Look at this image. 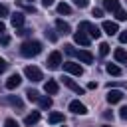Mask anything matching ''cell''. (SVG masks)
Instances as JSON below:
<instances>
[{"label": "cell", "mask_w": 127, "mask_h": 127, "mask_svg": "<svg viewBox=\"0 0 127 127\" xmlns=\"http://www.w3.org/2000/svg\"><path fill=\"white\" fill-rule=\"evenodd\" d=\"M38 105H40L42 109L52 107V97H48V95H40V97H38Z\"/></svg>", "instance_id": "cell-20"}, {"label": "cell", "mask_w": 127, "mask_h": 127, "mask_svg": "<svg viewBox=\"0 0 127 127\" xmlns=\"http://www.w3.org/2000/svg\"><path fill=\"white\" fill-rule=\"evenodd\" d=\"M38 121H40V111H32V113H28V115L24 117V125H26V127L36 125Z\"/></svg>", "instance_id": "cell-13"}, {"label": "cell", "mask_w": 127, "mask_h": 127, "mask_svg": "<svg viewBox=\"0 0 127 127\" xmlns=\"http://www.w3.org/2000/svg\"><path fill=\"white\" fill-rule=\"evenodd\" d=\"M73 40H75V44H79V46H89V42H91V38L85 34V32H75L73 34Z\"/></svg>", "instance_id": "cell-8"}, {"label": "cell", "mask_w": 127, "mask_h": 127, "mask_svg": "<svg viewBox=\"0 0 127 127\" xmlns=\"http://www.w3.org/2000/svg\"><path fill=\"white\" fill-rule=\"evenodd\" d=\"M64 69H65L67 73H73V75H81V73H83V67H81L79 64H75V62H65V64H64Z\"/></svg>", "instance_id": "cell-5"}, {"label": "cell", "mask_w": 127, "mask_h": 127, "mask_svg": "<svg viewBox=\"0 0 127 127\" xmlns=\"http://www.w3.org/2000/svg\"><path fill=\"white\" fill-rule=\"evenodd\" d=\"M46 65H48L50 69H58V67L62 65V54H60V52H52V54L48 56V60H46Z\"/></svg>", "instance_id": "cell-3"}, {"label": "cell", "mask_w": 127, "mask_h": 127, "mask_svg": "<svg viewBox=\"0 0 127 127\" xmlns=\"http://www.w3.org/2000/svg\"><path fill=\"white\" fill-rule=\"evenodd\" d=\"M4 127H18V121H16V119H6Z\"/></svg>", "instance_id": "cell-32"}, {"label": "cell", "mask_w": 127, "mask_h": 127, "mask_svg": "<svg viewBox=\"0 0 127 127\" xmlns=\"http://www.w3.org/2000/svg\"><path fill=\"white\" fill-rule=\"evenodd\" d=\"M24 20H26V18H24V14H22V12H14V14L10 16V22H12V26H14V28H22Z\"/></svg>", "instance_id": "cell-16"}, {"label": "cell", "mask_w": 127, "mask_h": 127, "mask_svg": "<svg viewBox=\"0 0 127 127\" xmlns=\"http://www.w3.org/2000/svg\"><path fill=\"white\" fill-rule=\"evenodd\" d=\"M2 101L8 103V105H12V107H16V109H22V107H24V103H22V99H20L18 95H8V97H4Z\"/></svg>", "instance_id": "cell-12"}, {"label": "cell", "mask_w": 127, "mask_h": 127, "mask_svg": "<svg viewBox=\"0 0 127 127\" xmlns=\"http://www.w3.org/2000/svg\"><path fill=\"white\" fill-rule=\"evenodd\" d=\"M113 14H115V18H117L119 22H123V20H127V12H125V10H121V8H117V10L113 12Z\"/></svg>", "instance_id": "cell-25"}, {"label": "cell", "mask_w": 127, "mask_h": 127, "mask_svg": "<svg viewBox=\"0 0 127 127\" xmlns=\"http://www.w3.org/2000/svg\"><path fill=\"white\" fill-rule=\"evenodd\" d=\"M101 28H103V30H105V34H109V36H115V34L119 32L117 22H109V20H105V22L101 24Z\"/></svg>", "instance_id": "cell-7"}, {"label": "cell", "mask_w": 127, "mask_h": 127, "mask_svg": "<svg viewBox=\"0 0 127 127\" xmlns=\"http://www.w3.org/2000/svg\"><path fill=\"white\" fill-rule=\"evenodd\" d=\"M46 38H48L50 42H56V40H58V34H56L54 30H50V28H48V30H46Z\"/></svg>", "instance_id": "cell-27"}, {"label": "cell", "mask_w": 127, "mask_h": 127, "mask_svg": "<svg viewBox=\"0 0 127 127\" xmlns=\"http://www.w3.org/2000/svg\"><path fill=\"white\" fill-rule=\"evenodd\" d=\"M20 6H22L26 12H30V14H36V8H34L32 4H24V2H20Z\"/></svg>", "instance_id": "cell-28"}, {"label": "cell", "mask_w": 127, "mask_h": 127, "mask_svg": "<svg viewBox=\"0 0 127 127\" xmlns=\"http://www.w3.org/2000/svg\"><path fill=\"white\" fill-rule=\"evenodd\" d=\"M56 28H58V32H60V34H64V36L71 32V26H69L67 22H64V20H56Z\"/></svg>", "instance_id": "cell-17"}, {"label": "cell", "mask_w": 127, "mask_h": 127, "mask_svg": "<svg viewBox=\"0 0 127 127\" xmlns=\"http://www.w3.org/2000/svg\"><path fill=\"white\" fill-rule=\"evenodd\" d=\"M20 83H22V77H20L18 73H12V75L6 79V89H16Z\"/></svg>", "instance_id": "cell-10"}, {"label": "cell", "mask_w": 127, "mask_h": 127, "mask_svg": "<svg viewBox=\"0 0 127 127\" xmlns=\"http://www.w3.org/2000/svg\"><path fill=\"white\" fill-rule=\"evenodd\" d=\"M113 56H115V60H117V62H121V64H127V52H125L123 48H117V50L113 52Z\"/></svg>", "instance_id": "cell-18"}, {"label": "cell", "mask_w": 127, "mask_h": 127, "mask_svg": "<svg viewBox=\"0 0 127 127\" xmlns=\"http://www.w3.org/2000/svg\"><path fill=\"white\" fill-rule=\"evenodd\" d=\"M4 32H6V24L0 20V34H4Z\"/></svg>", "instance_id": "cell-42"}, {"label": "cell", "mask_w": 127, "mask_h": 127, "mask_svg": "<svg viewBox=\"0 0 127 127\" xmlns=\"http://www.w3.org/2000/svg\"><path fill=\"white\" fill-rule=\"evenodd\" d=\"M48 121H50L52 125H56V123H62V121H64V113H60V111H54V113H50Z\"/></svg>", "instance_id": "cell-21"}, {"label": "cell", "mask_w": 127, "mask_h": 127, "mask_svg": "<svg viewBox=\"0 0 127 127\" xmlns=\"http://www.w3.org/2000/svg\"><path fill=\"white\" fill-rule=\"evenodd\" d=\"M103 8L107 12H115L119 8V0H103Z\"/></svg>", "instance_id": "cell-19"}, {"label": "cell", "mask_w": 127, "mask_h": 127, "mask_svg": "<svg viewBox=\"0 0 127 127\" xmlns=\"http://www.w3.org/2000/svg\"><path fill=\"white\" fill-rule=\"evenodd\" d=\"M64 48H65V54H67V56H75V50H73L71 44H67V46H64Z\"/></svg>", "instance_id": "cell-31"}, {"label": "cell", "mask_w": 127, "mask_h": 127, "mask_svg": "<svg viewBox=\"0 0 127 127\" xmlns=\"http://www.w3.org/2000/svg\"><path fill=\"white\" fill-rule=\"evenodd\" d=\"M58 12H60V14H71V6L65 4V2H60V4H58Z\"/></svg>", "instance_id": "cell-23"}, {"label": "cell", "mask_w": 127, "mask_h": 127, "mask_svg": "<svg viewBox=\"0 0 127 127\" xmlns=\"http://www.w3.org/2000/svg\"><path fill=\"white\" fill-rule=\"evenodd\" d=\"M26 97H28V101H38L40 93H38L36 89H28V91H26Z\"/></svg>", "instance_id": "cell-24"}, {"label": "cell", "mask_w": 127, "mask_h": 127, "mask_svg": "<svg viewBox=\"0 0 127 127\" xmlns=\"http://www.w3.org/2000/svg\"><path fill=\"white\" fill-rule=\"evenodd\" d=\"M75 58H77L79 62H83V64H91V62H93V56H91V52H87V50L75 52Z\"/></svg>", "instance_id": "cell-14"}, {"label": "cell", "mask_w": 127, "mask_h": 127, "mask_svg": "<svg viewBox=\"0 0 127 127\" xmlns=\"http://www.w3.org/2000/svg\"><path fill=\"white\" fill-rule=\"evenodd\" d=\"M62 81H64V85H65V87H69L71 91H75V93H79V95L83 93V87H79V85H77V83H75L71 77H64Z\"/></svg>", "instance_id": "cell-15"}, {"label": "cell", "mask_w": 127, "mask_h": 127, "mask_svg": "<svg viewBox=\"0 0 127 127\" xmlns=\"http://www.w3.org/2000/svg\"><path fill=\"white\" fill-rule=\"evenodd\" d=\"M107 54H109V44L101 42V44H99V56H101V58H105Z\"/></svg>", "instance_id": "cell-26"}, {"label": "cell", "mask_w": 127, "mask_h": 127, "mask_svg": "<svg viewBox=\"0 0 127 127\" xmlns=\"http://www.w3.org/2000/svg\"><path fill=\"white\" fill-rule=\"evenodd\" d=\"M69 111L75 113V115H85V113H87V107H85L81 101H71V103H69Z\"/></svg>", "instance_id": "cell-6"}, {"label": "cell", "mask_w": 127, "mask_h": 127, "mask_svg": "<svg viewBox=\"0 0 127 127\" xmlns=\"http://www.w3.org/2000/svg\"><path fill=\"white\" fill-rule=\"evenodd\" d=\"M105 69H107V73H109V75H121V67H119V65H115V64H107V67H105Z\"/></svg>", "instance_id": "cell-22"}, {"label": "cell", "mask_w": 127, "mask_h": 127, "mask_svg": "<svg viewBox=\"0 0 127 127\" xmlns=\"http://www.w3.org/2000/svg\"><path fill=\"white\" fill-rule=\"evenodd\" d=\"M95 87H97L95 81H89V83H87V89H95Z\"/></svg>", "instance_id": "cell-40"}, {"label": "cell", "mask_w": 127, "mask_h": 127, "mask_svg": "<svg viewBox=\"0 0 127 127\" xmlns=\"http://www.w3.org/2000/svg\"><path fill=\"white\" fill-rule=\"evenodd\" d=\"M58 89H60V85H58V81H56V79H48V81L44 83V91H46L48 95H56V93H58Z\"/></svg>", "instance_id": "cell-9"}, {"label": "cell", "mask_w": 127, "mask_h": 127, "mask_svg": "<svg viewBox=\"0 0 127 127\" xmlns=\"http://www.w3.org/2000/svg\"><path fill=\"white\" fill-rule=\"evenodd\" d=\"M30 32H32V30H26V28H16V34H18V36H28Z\"/></svg>", "instance_id": "cell-29"}, {"label": "cell", "mask_w": 127, "mask_h": 127, "mask_svg": "<svg viewBox=\"0 0 127 127\" xmlns=\"http://www.w3.org/2000/svg\"><path fill=\"white\" fill-rule=\"evenodd\" d=\"M6 69H8V64H6V60H2V58H0V73H4Z\"/></svg>", "instance_id": "cell-33"}, {"label": "cell", "mask_w": 127, "mask_h": 127, "mask_svg": "<svg viewBox=\"0 0 127 127\" xmlns=\"http://www.w3.org/2000/svg\"><path fill=\"white\" fill-rule=\"evenodd\" d=\"M73 2H75L79 8H85V6H87V0H73Z\"/></svg>", "instance_id": "cell-38"}, {"label": "cell", "mask_w": 127, "mask_h": 127, "mask_svg": "<svg viewBox=\"0 0 127 127\" xmlns=\"http://www.w3.org/2000/svg\"><path fill=\"white\" fill-rule=\"evenodd\" d=\"M4 16H8V8H6L4 4H0V20H2Z\"/></svg>", "instance_id": "cell-34"}, {"label": "cell", "mask_w": 127, "mask_h": 127, "mask_svg": "<svg viewBox=\"0 0 127 127\" xmlns=\"http://www.w3.org/2000/svg\"><path fill=\"white\" fill-rule=\"evenodd\" d=\"M103 127H111V125H103Z\"/></svg>", "instance_id": "cell-43"}, {"label": "cell", "mask_w": 127, "mask_h": 127, "mask_svg": "<svg viewBox=\"0 0 127 127\" xmlns=\"http://www.w3.org/2000/svg\"><path fill=\"white\" fill-rule=\"evenodd\" d=\"M40 52H42V44H40L38 40H26V42H22V46H20V54H22L24 58H36Z\"/></svg>", "instance_id": "cell-1"}, {"label": "cell", "mask_w": 127, "mask_h": 127, "mask_svg": "<svg viewBox=\"0 0 127 127\" xmlns=\"http://www.w3.org/2000/svg\"><path fill=\"white\" fill-rule=\"evenodd\" d=\"M42 4H44V6H48V8H50V6H52V4H54V0H42Z\"/></svg>", "instance_id": "cell-41"}, {"label": "cell", "mask_w": 127, "mask_h": 127, "mask_svg": "<svg viewBox=\"0 0 127 127\" xmlns=\"http://www.w3.org/2000/svg\"><path fill=\"white\" fill-rule=\"evenodd\" d=\"M79 32H85L89 38H95V40L101 36L99 28H97L95 24H91V22H81V24H79Z\"/></svg>", "instance_id": "cell-2"}, {"label": "cell", "mask_w": 127, "mask_h": 127, "mask_svg": "<svg viewBox=\"0 0 127 127\" xmlns=\"http://www.w3.org/2000/svg\"><path fill=\"white\" fill-rule=\"evenodd\" d=\"M103 117H105V119H113V113H111V111H103Z\"/></svg>", "instance_id": "cell-39"}, {"label": "cell", "mask_w": 127, "mask_h": 127, "mask_svg": "<svg viewBox=\"0 0 127 127\" xmlns=\"http://www.w3.org/2000/svg\"><path fill=\"white\" fill-rule=\"evenodd\" d=\"M119 42H121V44H127V30L119 34Z\"/></svg>", "instance_id": "cell-35"}, {"label": "cell", "mask_w": 127, "mask_h": 127, "mask_svg": "<svg viewBox=\"0 0 127 127\" xmlns=\"http://www.w3.org/2000/svg\"><path fill=\"white\" fill-rule=\"evenodd\" d=\"M0 44H2V46H8V44H10V36L2 34V36H0Z\"/></svg>", "instance_id": "cell-30"}, {"label": "cell", "mask_w": 127, "mask_h": 127, "mask_svg": "<svg viewBox=\"0 0 127 127\" xmlns=\"http://www.w3.org/2000/svg\"><path fill=\"white\" fill-rule=\"evenodd\" d=\"M24 73H26V77H28V79H32V81H42V79H44V75H42L40 67H36V65H28V67L24 69Z\"/></svg>", "instance_id": "cell-4"}, {"label": "cell", "mask_w": 127, "mask_h": 127, "mask_svg": "<svg viewBox=\"0 0 127 127\" xmlns=\"http://www.w3.org/2000/svg\"><path fill=\"white\" fill-rule=\"evenodd\" d=\"M91 14H93L95 18H99V16L103 14V10H101V8H93V10H91Z\"/></svg>", "instance_id": "cell-37"}, {"label": "cell", "mask_w": 127, "mask_h": 127, "mask_svg": "<svg viewBox=\"0 0 127 127\" xmlns=\"http://www.w3.org/2000/svg\"><path fill=\"white\" fill-rule=\"evenodd\" d=\"M119 117H121V119H127V105L119 109Z\"/></svg>", "instance_id": "cell-36"}, {"label": "cell", "mask_w": 127, "mask_h": 127, "mask_svg": "<svg viewBox=\"0 0 127 127\" xmlns=\"http://www.w3.org/2000/svg\"><path fill=\"white\" fill-rule=\"evenodd\" d=\"M123 99V91H119V89H109L107 91V101L109 103H119Z\"/></svg>", "instance_id": "cell-11"}]
</instances>
